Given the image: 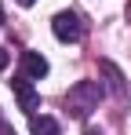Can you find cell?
<instances>
[{
  "label": "cell",
  "instance_id": "obj_1",
  "mask_svg": "<svg viewBox=\"0 0 131 135\" xmlns=\"http://www.w3.org/2000/svg\"><path fill=\"white\" fill-rule=\"evenodd\" d=\"M98 102H102V84L98 80H77L66 91V113L77 117V120H87L91 110H98Z\"/></svg>",
  "mask_w": 131,
  "mask_h": 135
},
{
  "label": "cell",
  "instance_id": "obj_2",
  "mask_svg": "<svg viewBox=\"0 0 131 135\" xmlns=\"http://www.w3.org/2000/svg\"><path fill=\"white\" fill-rule=\"evenodd\" d=\"M51 33H55L62 44H77V40L84 37V22H80L77 11H58V15L51 18Z\"/></svg>",
  "mask_w": 131,
  "mask_h": 135
},
{
  "label": "cell",
  "instance_id": "obj_3",
  "mask_svg": "<svg viewBox=\"0 0 131 135\" xmlns=\"http://www.w3.org/2000/svg\"><path fill=\"white\" fill-rule=\"evenodd\" d=\"M11 91H15V99H18V110L22 113H37V106H40V91L33 88V80L26 77V73H18L15 80H11Z\"/></svg>",
  "mask_w": 131,
  "mask_h": 135
},
{
  "label": "cell",
  "instance_id": "obj_4",
  "mask_svg": "<svg viewBox=\"0 0 131 135\" xmlns=\"http://www.w3.org/2000/svg\"><path fill=\"white\" fill-rule=\"evenodd\" d=\"M98 73H102V88H106L109 95H117V99L128 95V80H124V73L117 69V62L102 59V62H98Z\"/></svg>",
  "mask_w": 131,
  "mask_h": 135
},
{
  "label": "cell",
  "instance_id": "obj_5",
  "mask_svg": "<svg viewBox=\"0 0 131 135\" xmlns=\"http://www.w3.org/2000/svg\"><path fill=\"white\" fill-rule=\"evenodd\" d=\"M22 73H26L29 80L47 77V59H44L40 51H22Z\"/></svg>",
  "mask_w": 131,
  "mask_h": 135
},
{
  "label": "cell",
  "instance_id": "obj_6",
  "mask_svg": "<svg viewBox=\"0 0 131 135\" xmlns=\"http://www.w3.org/2000/svg\"><path fill=\"white\" fill-rule=\"evenodd\" d=\"M29 132H33V135H62V128H58V120H55V117L33 113V117H29Z\"/></svg>",
  "mask_w": 131,
  "mask_h": 135
},
{
  "label": "cell",
  "instance_id": "obj_7",
  "mask_svg": "<svg viewBox=\"0 0 131 135\" xmlns=\"http://www.w3.org/2000/svg\"><path fill=\"white\" fill-rule=\"evenodd\" d=\"M4 69H7V51L0 47V73H4Z\"/></svg>",
  "mask_w": 131,
  "mask_h": 135
},
{
  "label": "cell",
  "instance_id": "obj_8",
  "mask_svg": "<svg viewBox=\"0 0 131 135\" xmlns=\"http://www.w3.org/2000/svg\"><path fill=\"white\" fill-rule=\"evenodd\" d=\"M84 135H102V128H84Z\"/></svg>",
  "mask_w": 131,
  "mask_h": 135
},
{
  "label": "cell",
  "instance_id": "obj_9",
  "mask_svg": "<svg viewBox=\"0 0 131 135\" xmlns=\"http://www.w3.org/2000/svg\"><path fill=\"white\" fill-rule=\"evenodd\" d=\"M15 4H22V7H33V4H37V0H15Z\"/></svg>",
  "mask_w": 131,
  "mask_h": 135
},
{
  "label": "cell",
  "instance_id": "obj_10",
  "mask_svg": "<svg viewBox=\"0 0 131 135\" xmlns=\"http://www.w3.org/2000/svg\"><path fill=\"white\" fill-rule=\"evenodd\" d=\"M0 26H4V4H0Z\"/></svg>",
  "mask_w": 131,
  "mask_h": 135
},
{
  "label": "cell",
  "instance_id": "obj_11",
  "mask_svg": "<svg viewBox=\"0 0 131 135\" xmlns=\"http://www.w3.org/2000/svg\"><path fill=\"white\" fill-rule=\"evenodd\" d=\"M128 18H131V7H128Z\"/></svg>",
  "mask_w": 131,
  "mask_h": 135
}]
</instances>
